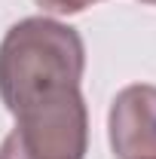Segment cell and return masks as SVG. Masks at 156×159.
Wrapping results in <instances>:
<instances>
[{
	"label": "cell",
	"instance_id": "cell-1",
	"mask_svg": "<svg viewBox=\"0 0 156 159\" xmlns=\"http://www.w3.org/2000/svg\"><path fill=\"white\" fill-rule=\"evenodd\" d=\"M86 67L83 37L55 19H21L0 43V98L9 113L80 89Z\"/></svg>",
	"mask_w": 156,
	"mask_h": 159
},
{
	"label": "cell",
	"instance_id": "cell-2",
	"mask_svg": "<svg viewBox=\"0 0 156 159\" xmlns=\"http://www.w3.org/2000/svg\"><path fill=\"white\" fill-rule=\"evenodd\" d=\"M16 129L0 144V159H83L89 147V113L80 89L21 107Z\"/></svg>",
	"mask_w": 156,
	"mask_h": 159
},
{
	"label": "cell",
	"instance_id": "cell-3",
	"mask_svg": "<svg viewBox=\"0 0 156 159\" xmlns=\"http://www.w3.org/2000/svg\"><path fill=\"white\" fill-rule=\"evenodd\" d=\"M107 129L117 159H156V86L135 83L117 92Z\"/></svg>",
	"mask_w": 156,
	"mask_h": 159
},
{
	"label": "cell",
	"instance_id": "cell-4",
	"mask_svg": "<svg viewBox=\"0 0 156 159\" xmlns=\"http://www.w3.org/2000/svg\"><path fill=\"white\" fill-rule=\"evenodd\" d=\"M37 6H43L46 12H58V16H74V12H83L86 6H92L98 0H34Z\"/></svg>",
	"mask_w": 156,
	"mask_h": 159
},
{
	"label": "cell",
	"instance_id": "cell-5",
	"mask_svg": "<svg viewBox=\"0 0 156 159\" xmlns=\"http://www.w3.org/2000/svg\"><path fill=\"white\" fill-rule=\"evenodd\" d=\"M141 3H156V0H141Z\"/></svg>",
	"mask_w": 156,
	"mask_h": 159
}]
</instances>
